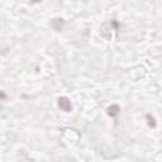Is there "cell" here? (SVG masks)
I'll list each match as a JSON object with an SVG mask.
<instances>
[{
    "mask_svg": "<svg viewBox=\"0 0 162 162\" xmlns=\"http://www.w3.org/2000/svg\"><path fill=\"white\" fill-rule=\"evenodd\" d=\"M33 2H34V3H38V2H39V0H33Z\"/></svg>",
    "mask_w": 162,
    "mask_h": 162,
    "instance_id": "obj_4",
    "label": "cell"
},
{
    "mask_svg": "<svg viewBox=\"0 0 162 162\" xmlns=\"http://www.w3.org/2000/svg\"><path fill=\"white\" fill-rule=\"evenodd\" d=\"M58 106L64 112H70L71 109H72V106H71V101L66 98H60L58 99Z\"/></svg>",
    "mask_w": 162,
    "mask_h": 162,
    "instance_id": "obj_1",
    "label": "cell"
},
{
    "mask_svg": "<svg viewBox=\"0 0 162 162\" xmlns=\"http://www.w3.org/2000/svg\"><path fill=\"white\" fill-rule=\"evenodd\" d=\"M108 114H109L110 116H113V118H114V116H116V115L119 114V106L118 105H112L109 109H108Z\"/></svg>",
    "mask_w": 162,
    "mask_h": 162,
    "instance_id": "obj_2",
    "label": "cell"
},
{
    "mask_svg": "<svg viewBox=\"0 0 162 162\" xmlns=\"http://www.w3.org/2000/svg\"><path fill=\"white\" fill-rule=\"evenodd\" d=\"M147 118L149 119V125H152V127H155V119H153V118L151 119V116H149V115L147 116Z\"/></svg>",
    "mask_w": 162,
    "mask_h": 162,
    "instance_id": "obj_3",
    "label": "cell"
}]
</instances>
